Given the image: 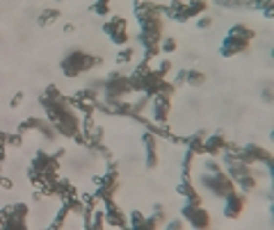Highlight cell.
<instances>
[{
	"label": "cell",
	"instance_id": "cell-23",
	"mask_svg": "<svg viewBox=\"0 0 274 230\" xmlns=\"http://www.w3.org/2000/svg\"><path fill=\"white\" fill-rule=\"evenodd\" d=\"M185 76H188V71H181V73H178V77H176V84L185 82Z\"/></svg>",
	"mask_w": 274,
	"mask_h": 230
},
{
	"label": "cell",
	"instance_id": "cell-24",
	"mask_svg": "<svg viewBox=\"0 0 274 230\" xmlns=\"http://www.w3.org/2000/svg\"><path fill=\"white\" fill-rule=\"evenodd\" d=\"M183 226V221H171V223H167V228H181Z\"/></svg>",
	"mask_w": 274,
	"mask_h": 230
},
{
	"label": "cell",
	"instance_id": "cell-6",
	"mask_svg": "<svg viewBox=\"0 0 274 230\" xmlns=\"http://www.w3.org/2000/svg\"><path fill=\"white\" fill-rule=\"evenodd\" d=\"M183 219H188L194 228H206L208 226V214L201 210V203H185L183 205Z\"/></svg>",
	"mask_w": 274,
	"mask_h": 230
},
{
	"label": "cell",
	"instance_id": "cell-11",
	"mask_svg": "<svg viewBox=\"0 0 274 230\" xmlns=\"http://www.w3.org/2000/svg\"><path fill=\"white\" fill-rule=\"evenodd\" d=\"M178 194L185 196V198H188V203H201V201H199L197 189H194V185L188 180V175H185V178H183V182L178 185Z\"/></svg>",
	"mask_w": 274,
	"mask_h": 230
},
{
	"label": "cell",
	"instance_id": "cell-3",
	"mask_svg": "<svg viewBox=\"0 0 274 230\" xmlns=\"http://www.w3.org/2000/svg\"><path fill=\"white\" fill-rule=\"evenodd\" d=\"M99 59L91 55H84V53H71L69 57H64L62 59V71L66 76H78V73H83V71L91 69V66H96Z\"/></svg>",
	"mask_w": 274,
	"mask_h": 230
},
{
	"label": "cell",
	"instance_id": "cell-2",
	"mask_svg": "<svg viewBox=\"0 0 274 230\" xmlns=\"http://www.w3.org/2000/svg\"><path fill=\"white\" fill-rule=\"evenodd\" d=\"M201 180H204L206 187H211V192L215 196H222V198H226V196L231 194V192H235V185H233V180H229L222 171H206L204 175H201Z\"/></svg>",
	"mask_w": 274,
	"mask_h": 230
},
{
	"label": "cell",
	"instance_id": "cell-8",
	"mask_svg": "<svg viewBox=\"0 0 274 230\" xmlns=\"http://www.w3.org/2000/svg\"><path fill=\"white\" fill-rule=\"evenodd\" d=\"M153 119L158 123H165L167 121V114H169V94H155V100H153Z\"/></svg>",
	"mask_w": 274,
	"mask_h": 230
},
{
	"label": "cell",
	"instance_id": "cell-4",
	"mask_svg": "<svg viewBox=\"0 0 274 230\" xmlns=\"http://www.w3.org/2000/svg\"><path fill=\"white\" fill-rule=\"evenodd\" d=\"M238 160L247 162V164H258L263 162L265 167H272V155L267 153L265 148H256V146H245L242 151H238Z\"/></svg>",
	"mask_w": 274,
	"mask_h": 230
},
{
	"label": "cell",
	"instance_id": "cell-5",
	"mask_svg": "<svg viewBox=\"0 0 274 230\" xmlns=\"http://www.w3.org/2000/svg\"><path fill=\"white\" fill-rule=\"evenodd\" d=\"M103 30H105V35H110V39H112L117 46H124V43L128 41V32H126V21L124 19H119V16H114V19H110V21L103 25Z\"/></svg>",
	"mask_w": 274,
	"mask_h": 230
},
{
	"label": "cell",
	"instance_id": "cell-16",
	"mask_svg": "<svg viewBox=\"0 0 274 230\" xmlns=\"http://www.w3.org/2000/svg\"><path fill=\"white\" fill-rule=\"evenodd\" d=\"M91 12L94 14H110V7H107V0H96L94 5H91Z\"/></svg>",
	"mask_w": 274,
	"mask_h": 230
},
{
	"label": "cell",
	"instance_id": "cell-10",
	"mask_svg": "<svg viewBox=\"0 0 274 230\" xmlns=\"http://www.w3.org/2000/svg\"><path fill=\"white\" fill-rule=\"evenodd\" d=\"M142 141H144V148H147V164L148 167H155V162H158V155H155V137L151 133H144Z\"/></svg>",
	"mask_w": 274,
	"mask_h": 230
},
{
	"label": "cell",
	"instance_id": "cell-20",
	"mask_svg": "<svg viewBox=\"0 0 274 230\" xmlns=\"http://www.w3.org/2000/svg\"><path fill=\"white\" fill-rule=\"evenodd\" d=\"M217 5H222V7H229V9H235V7H240L242 2H240V0H217Z\"/></svg>",
	"mask_w": 274,
	"mask_h": 230
},
{
	"label": "cell",
	"instance_id": "cell-1",
	"mask_svg": "<svg viewBox=\"0 0 274 230\" xmlns=\"http://www.w3.org/2000/svg\"><path fill=\"white\" fill-rule=\"evenodd\" d=\"M253 39V32L245 25H235L231 28V32L226 35L224 43H222V55L224 57H231V55H238V53H245L249 48V41Z\"/></svg>",
	"mask_w": 274,
	"mask_h": 230
},
{
	"label": "cell",
	"instance_id": "cell-7",
	"mask_svg": "<svg viewBox=\"0 0 274 230\" xmlns=\"http://www.w3.org/2000/svg\"><path fill=\"white\" fill-rule=\"evenodd\" d=\"M242 205H245V196H238V192H231L226 196L224 216L226 219H238V214L242 212Z\"/></svg>",
	"mask_w": 274,
	"mask_h": 230
},
{
	"label": "cell",
	"instance_id": "cell-9",
	"mask_svg": "<svg viewBox=\"0 0 274 230\" xmlns=\"http://www.w3.org/2000/svg\"><path fill=\"white\" fill-rule=\"evenodd\" d=\"M226 148V141H224V137H222V133H212L208 139L204 141V151H208V153H212V155H217L219 151H224Z\"/></svg>",
	"mask_w": 274,
	"mask_h": 230
},
{
	"label": "cell",
	"instance_id": "cell-15",
	"mask_svg": "<svg viewBox=\"0 0 274 230\" xmlns=\"http://www.w3.org/2000/svg\"><path fill=\"white\" fill-rule=\"evenodd\" d=\"M206 76L201 71H188V76H185V82H190L192 87H199V84H204Z\"/></svg>",
	"mask_w": 274,
	"mask_h": 230
},
{
	"label": "cell",
	"instance_id": "cell-17",
	"mask_svg": "<svg viewBox=\"0 0 274 230\" xmlns=\"http://www.w3.org/2000/svg\"><path fill=\"white\" fill-rule=\"evenodd\" d=\"M130 216H133V219H130V226H133V228H148V223L144 221V216H142L137 210L130 212Z\"/></svg>",
	"mask_w": 274,
	"mask_h": 230
},
{
	"label": "cell",
	"instance_id": "cell-12",
	"mask_svg": "<svg viewBox=\"0 0 274 230\" xmlns=\"http://www.w3.org/2000/svg\"><path fill=\"white\" fill-rule=\"evenodd\" d=\"M204 141H206V133L204 130H197L192 137H185L183 144H188L190 151H194V153H201V151H204Z\"/></svg>",
	"mask_w": 274,
	"mask_h": 230
},
{
	"label": "cell",
	"instance_id": "cell-18",
	"mask_svg": "<svg viewBox=\"0 0 274 230\" xmlns=\"http://www.w3.org/2000/svg\"><path fill=\"white\" fill-rule=\"evenodd\" d=\"M160 50H165V53H174L176 41L171 39V37H165V41H160Z\"/></svg>",
	"mask_w": 274,
	"mask_h": 230
},
{
	"label": "cell",
	"instance_id": "cell-14",
	"mask_svg": "<svg viewBox=\"0 0 274 230\" xmlns=\"http://www.w3.org/2000/svg\"><path fill=\"white\" fill-rule=\"evenodd\" d=\"M57 19H60V12H57V9H43L42 14H39V19H37V25L46 28L50 23H55Z\"/></svg>",
	"mask_w": 274,
	"mask_h": 230
},
{
	"label": "cell",
	"instance_id": "cell-22",
	"mask_svg": "<svg viewBox=\"0 0 274 230\" xmlns=\"http://www.w3.org/2000/svg\"><path fill=\"white\" fill-rule=\"evenodd\" d=\"M21 100H23V94H16V96L12 98V107H16V105L21 103Z\"/></svg>",
	"mask_w": 274,
	"mask_h": 230
},
{
	"label": "cell",
	"instance_id": "cell-13",
	"mask_svg": "<svg viewBox=\"0 0 274 230\" xmlns=\"http://www.w3.org/2000/svg\"><path fill=\"white\" fill-rule=\"evenodd\" d=\"M107 205V223H112V226H126V221H124V214H121L119 210H117V205H114L112 201H105Z\"/></svg>",
	"mask_w": 274,
	"mask_h": 230
},
{
	"label": "cell",
	"instance_id": "cell-21",
	"mask_svg": "<svg viewBox=\"0 0 274 230\" xmlns=\"http://www.w3.org/2000/svg\"><path fill=\"white\" fill-rule=\"evenodd\" d=\"M211 25H212L211 16H204V19H199V21H197V28H211Z\"/></svg>",
	"mask_w": 274,
	"mask_h": 230
},
{
	"label": "cell",
	"instance_id": "cell-19",
	"mask_svg": "<svg viewBox=\"0 0 274 230\" xmlns=\"http://www.w3.org/2000/svg\"><path fill=\"white\" fill-rule=\"evenodd\" d=\"M130 57H133V50H130V48H121V50H119V57H117V59L124 64V62H130Z\"/></svg>",
	"mask_w": 274,
	"mask_h": 230
}]
</instances>
